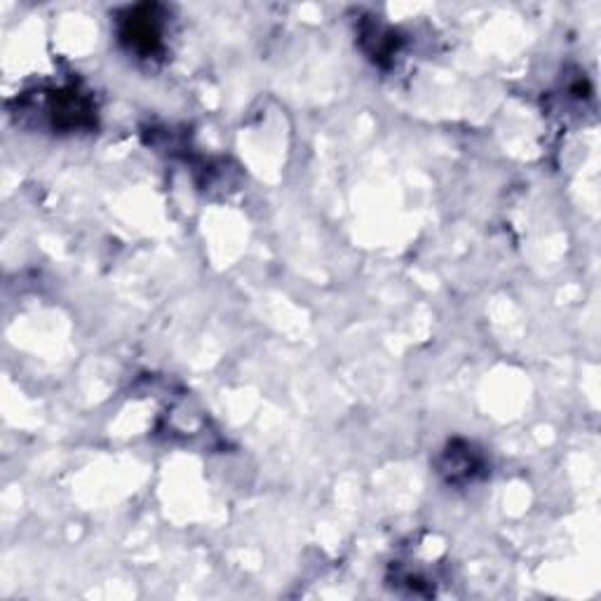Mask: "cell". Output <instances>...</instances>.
<instances>
[{"mask_svg":"<svg viewBox=\"0 0 601 601\" xmlns=\"http://www.w3.org/2000/svg\"><path fill=\"white\" fill-rule=\"evenodd\" d=\"M162 17L158 5H139L120 17V40L141 57L158 54L162 47Z\"/></svg>","mask_w":601,"mask_h":601,"instance_id":"1","label":"cell"},{"mask_svg":"<svg viewBox=\"0 0 601 601\" xmlns=\"http://www.w3.org/2000/svg\"><path fill=\"white\" fill-rule=\"evenodd\" d=\"M477 468V458L470 454V447H465L463 458H458L456 447H449L447 451V465H444V472H447L449 479H458V475L463 477H472V472Z\"/></svg>","mask_w":601,"mask_h":601,"instance_id":"2","label":"cell"}]
</instances>
